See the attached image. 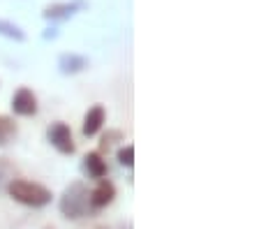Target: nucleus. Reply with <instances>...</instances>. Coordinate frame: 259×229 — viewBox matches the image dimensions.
Listing matches in <instances>:
<instances>
[{
    "label": "nucleus",
    "instance_id": "nucleus-15",
    "mask_svg": "<svg viewBox=\"0 0 259 229\" xmlns=\"http://www.w3.org/2000/svg\"><path fill=\"white\" fill-rule=\"evenodd\" d=\"M100 229H102V227H100Z\"/></svg>",
    "mask_w": 259,
    "mask_h": 229
},
{
    "label": "nucleus",
    "instance_id": "nucleus-9",
    "mask_svg": "<svg viewBox=\"0 0 259 229\" xmlns=\"http://www.w3.org/2000/svg\"><path fill=\"white\" fill-rule=\"evenodd\" d=\"M83 169L91 178H104L107 176V160L102 158V153L97 151H91L86 153V158H83Z\"/></svg>",
    "mask_w": 259,
    "mask_h": 229
},
{
    "label": "nucleus",
    "instance_id": "nucleus-11",
    "mask_svg": "<svg viewBox=\"0 0 259 229\" xmlns=\"http://www.w3.org/2000/svg\"><path fill=\"white\" fill-rule=\"evenodd\" d=\"M14 178H16L14 164H12L7 158H0V192H5V188L10 186Z\"/></svg>",
    "mask_w": 259,
    "mask_h": 229
},
{
    "label": "nucleus",
    "instance_id": "nucleus-3",
    "mask_svg": "<svg viewBox=\"0 0 259 229\" xmlns=\"http://www.w3.org/2000/svg\"><path fill=\"white\" fill-rule=\"evenodd\" d=\"M47 139H49V144L58 153H63V155H72V153L76 151V144H74L70 125L63 123V120H56V123H51V125L47 127Z\"/></svg>",
    "mask_w": 259,
    "mask_h": 229
},
{
    "label": "nucleus",
    "instance_id": "nucleus-14",
    "mask_svg": "<svg viewBox=\"0 0 259 229\" xmlns=\"http://www.w3.org/2000/svg\"><path fill=\"white\" fill-rule=\"evenodd\" d=\"M116 139H123V134H120L118 130L107 132V134L102 136V142H100V148H102V151H109V148H111V144L116 142Z\"/></svg>",
    "mask_w": 259,
    "mask_h": 229
},
{
    "label": "nucleus",
    "instance_id": "nucleus-6",
    "mask_svg": "<svg viewBox=\"0 0 259 229\" xmlns=\"http://www.w3.org/2000/svg\"><path fill=\"white\" fill-rule=\"evenodd\" d=\"M83 7V0H72V3H54V5H47L42 12V17L47 21H60V19H70L72 14Z\"/></svg>",
    "mask_w": 259,
    "mask_h": 229
},
{
    "label": "nucleus",
    "instance_id": "nucleus-13",
    "mask_svg": "<svg viewBox=\"0 0 259 229\" xmlns=\"http://www.w3.org/2000/svg\"><path fill=\"white\" fill-rule=\"evenodd\" d=\"M116 158H118V162L123 164V167H132V164H135V146H132V144H127V146H123V148H118V155H116Z\"/></svg>",
    "mask_w": 259,
    "mask_h": 229
},
{
    "label": "nucleus",
    "instance_id": "nucleus-4",
    "mask_svg": "<svg viewBox=\"0 0 259 229\" xmlns=\"http://www.w3.org/2000/svg\"><path fill=\"white\" fill-rule=\"evenodd\" d=\"M12 111L16 116H35L37 114V95L32 93L30 88H19L12 95Z\"/></svg>",
    "mask_w": 259,
    "mask_h": 229
},
{
    "label": "nucleus",
    "instance_id": "nucleus-12",
    "mask_svg": "<svg viewBox=\"0 0 259 229\" xmlns=\"http://www.w3.org/2000/svg\"><path fill=\"white\" fill-rule=\"evenodd\" d=\"M0 35L7 39H14V42H23L26 39V33H23L21 28L12 21H5V19H0Z\"/></svg>",
    "mask_w": 259,
    "mask_h": 229
},
{
    "label": "nucleus",
    "instance_id": "nucleus-1",
    "mask_svg": "<svg viewBox=\"0 0 259 229\" xmlns=\"http://www.w3.org/2000/svg\"><path fill=\"white\" fill-rule=\"evenodd\" d=\"M58 211L67 220H81L93 215L91 208V190L83 180H74L63 190L58 199Z\"/></svg>",
    "mask_w": 259,
    "mask_h": 229
},
{
    "label": "nucleus",
    "instance_id": "nucleus-7",
    "mask_svg": "<svg viewBox=\"0 0 259 229\" xmlns=\"http://www.w3.org/2000/svg\"><path fill=\"white\" fill-rule=\"evenodd\" d=\"M104 120H107V111H104L102 104H95V107H91V109L86 111V116H83V125H81V132H83V136H95L97 132L102 130Z\"/></svg>",
    "mask_w": 259,
    "mask_h": 229
},
{
    "label": "nucleus",
    "instance_id": "nucleus-10",
    "mask_svg": "<svg viewBox=\"0 0 259 229\" xmlns=\"http://www.w3.org/2000/svg\"><path fill=\"white\" fill-rule=\"evenodd\" d=\"M16 136V123L10 116H0V146H7Z\"/></svg>",
    "mask_w": 259,
    "mask_h": 229
},
{
    "label": "nucleus",
    "instance_id": "nucleus-2",
    "mask_svg": "<svg viewBox=\"0 0 259 229\" xmlns=\"http://www.w3.org/2000/svg\"><path fill=\"white\" fill-rule=\"evenodd\" d=\"M5 192L14 202L23 204V206H32V208L47 206V204H51V197H54L47 186L35 183V180H26V178H14L5 188Z\"/></svg>",
    "mask_w": 259,
    "mask_h": 229
},
{
    "label": "nucleus",
    "instance_id": "nucleus-5",
    "mask_svg": "<svg viewBox=\"0 0 259 229\" xmlns=\"http://www.w3.org/2000/svg\"><path fill=\"white\" fill-rule=\"evenodd\" d=\"M116 199V186L107 178H97V186L91 190V208L100 211V208L109 206Z\"/></svg>",
    "mask_w": 259,
    "mask_h": 229
},
{
    "label": "nucleus",
    "instance_id": "nucleus-8",
    "mask_svg": "<svg viewBox=\"0 0 259 229\" xmlns=\"http://www.w3.org/2000/svg\"><path fill=\"white\" fill-rule=\"evenodd\" d=\"M88 67V58L81 54H63L58 58V70L60 74L65 76H72V74H79Z\"/></svg>",
    "mask_w": 259,
    "mask_h": 229
}]
</instances>
